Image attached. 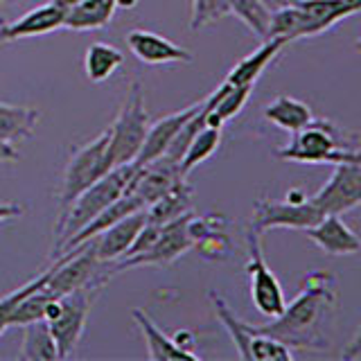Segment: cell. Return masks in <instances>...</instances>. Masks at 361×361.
Instances as JSON below:
<instances>
[{"instance_id":"836d02e7","label":"cell","mask_w":361,"mask_h":361,"mask_svg":"<svg viewBox=\"0 0 361 361\" xmlns=\"http://www.w3.org/2000/svg\"><path fill=\"white\" fill-rule=\"evenodd\" d=\"M262 3H264L271 11H274V9H278V7H282V5H287L289 0H262Z\"/></svg>"},{"instance_id":"cb8c5ba5","label":"cell","mask_w":361,"mask_h":361,"mask_svg":"<svg viewBox=\"0 0 361 361\" xmlns=\"http://www.w3.org/2000/svg\"><path fill=\"white\" fill-rule=\"evenodd\" d=\"M122 63H124V54L116 45L93 43V45H88V50H86L84 71H86L88 82L102 84V82H106L109 77L116 75V71Z\"/></svg>"},{"instance_id":"5bb4252c","label":"cell","mask_w":361,"mask_h":361,"mask_svg":"<svg viewBox=\"0 0 361 361\" xmlns=\"http://www.w3.org/2000/svg\"><path fill=\"white\" fill-rule=\"evenodd\" d=\"M305 233L327 255H355L361 248L359 237L353 228H348L338 214H323Z\"/></svg>"},{"instance_id":"9a60e30c","label":"cell","mask_w":361,"mask_h":361,"mask_svg":"<svg viewBox=\"0 0 361 361\" xmlns=\"http://www.w3.org/2000/svg\"><path fill=\"white\" fill-rule=\"evenodd\" d=\"M63 18L66 11L61 7H56L54 3L41 5L27 11V14H23L18 20L0 25V41L9 43L18 39H32V37H41V34H50L63 27Z\"/></svg>"},{"instance_id":"4fadbf2b","label":"cell","mask_w":361,"mask_h":361,"mask_svg":"<svg viewBox=\"0 0 361 361\" xmlns=\"http://www.w3.org/2000/svg\"><path fill=\"white\" fill-rule=\"evenodd\" d=\"M127 45L131 54L142 63L149 66H163V63H190L195 56L190 50L180 48L169 39L161 37L156 32L147 30H131L127 34Z\"/></svg>"},{"instance_id":"44dd1931","label":"cell","mask_w":361,"mask_h":361,"mask_svg":"<svg viewBox=\"0 0 361 361\" xmlns=\"http://www.w3.org/2000/svg\"><path fill=\"white\" fill-rule=\"evenodd\" d=\"M18 359L23 361H54L59 359L54 336L48 321H32L23 325V348Z\"/></svg>"},{"instance_id":"d6986e66","label":"cell","mask_w":361,"mask_h":361,"mask_svg":"<svg viewBox=\"0 0 361 361\" xmlns=\"http://www.w3.org/2000/svg\"><path fill=\"white\" fill-rule=\"evenodd\" d=\"M133 321L140 327V332L145 336L147 350H149V359L154 361H169V359H190L197 361L199 355L183 350L174 343V338H169L156 327V323L149 319V314H145L142 310H133Z\"/></svg>"},{"instance_id":"277c9868","label":"cell","mask_w":361,"mask_h":361,"mask_svg":"<svg viewBox=\"0 0 361 361\" xmlns=\"http://www.w3.org/2000/svg\"><path fill=\"white\" fill-rule=\"evenodd\" d=\"M149 129V113L145 109V88L131 82L129 95L122 102L118 118L109 127V156L113 167L133 163Z\"/></svg>"},{"instance_id":"4316f807","label":"cell","mask_w":361,"mask_h":361,"mask_svg":"<svg viewBox=\"0 0 361 361\" xmlns=\"http://www.w3.org/2000/svg\"><path fill=\"white\" fill-rule=\"evenodd\" d=\"M228 7H231V14L240 18L259 41L267 39L271 9L262 3V0H228Z\"/></svg>"},{"instance_id":"ac0fdd59","label":"cell","mask_w":361,"mask_h":361,"mask_svg":"<svg viewBox=\"0 0 361 361\" xmlns=\"http://www.w3.org/2000/svg\"><path fill=\"white\" fill-rule=\"evenodd\" d=\"M285 45H287L285 39H267L262 43V48L244 56V59L233 68L228 77H226V82L231 86H253L259 79V75L267 71V66L282 52Z\"/></svg>"},{"instance_id":"d6a6232c","label":"cell","mask_w":361,"mask_h":361,"mask_svg":"<svg viewBox=\"0 0 361 361\" xmlns=\"http://www.w3.org/2000/svg\"><path fill=\"white\" fill-rule=\"evenodd\" d=\"M50 3H54L56 7H61L63 11H68L71 7H75L77 3H82V0H50Z\"/></svg>"},{"instance_id":"6da1fadb","label":"cell","mask_w":361,"mask_h":361,"mask_svg":"<svg viewBox=\"0 0 361 361\" xmlns=\"http://www.w3.org/2000/svg\"><path fill=\"white\" fill-rule=\"evenodd\" d=\"M336 305V282L327 271H312L302 280L298 296L285 305L271 323L255 327L287 348L323 353L330 348V327Z\"/></svg>"},{"instance_id":"2e32d148","label":"cell","mask_w":361,"mask_h":361,"mask_svg":"<svg viewBox=\"0 0 361 361\" xmlns=\"http://www.w3.org/2000/svg\"><path fill=\"white\" fill-rule=\"evenodd\" d=\"M192 197H195V190H192L190 183H185V178H180L174 188H169L163 197H158L154 203L145 208L147 224L165 226L192 212Z\"/></svg>"},{"instance_id":"4dcf8cb0","label":"cell","mask_w":361,"mask_h":361,"mask_svg":"<svg viewBox=\"0 0 361 361\" xmlns=\"http://www.w3.org/2000/svg\"><path fill=\"white\" fill-rule=\"evenodd\" d=\"M20 214H23V208L16 206V203H0V221L20 217Z\"/></svg>"},{"instance_id":"52a82bcc","label":"cell","mask_w":361,"mask_h":361,"mask_svg":"<svg viewBox=\"0 0 361 361\" xmlns=\"http://www.w3.org/2000/svg\"><path fill=\"white\" fill-rule=\"evenodd\" d=\"M323 217V212L314 203L302 197L298 190H291L287 201H271L259 199L253 208L251 228L259 235L271 228H293V231H307Z\"/></svg>"},{"instance_id":"83f0119b","label":"cell","mask_w":361,"mask_h":361,"mask_svg":"<svg viewBox=\"0 0 361 361\" xmlns=\"http://www.w3.org/2000/svg\"><path fill=\"white\" fill-rule=\"evenodd\" d=\"M251 361H291V348H287L278 338L269 336L253 327L251 336Z\"/></svg>"},{"instance_id":"8992f818","label":"cell","mask_w":361,"mask_h":361,"mask_svg":"<svg viewBox=\"0 0 361 361\" xmlns=\"http://www.w3.org/2000/svg\"><path fill=\"white\" fill-rule=\"evenodd\" d=\"M99 293V287H82L75 291H68L59 296V314L48 323L50 332L54 336L56 353L59 359H68L82 338L86 330V319L88 312L93 307V302Z\"/></svg>"},{"instance_id":"3957f363","label":"cell","mask_w":361,"mask_h":361,"mask_svg":"<svg viewBox=\"0 0 361 361\" xmlns=\"http://www.w3.org/2000/svg\"><path fill=\"white\" fill-rule=\"evenodd\" d=\"M135 169H138L135 163L113 167L111 172H106L99 180H95L90 188H86L66 210L59 212V217H56V224H54L52 257L59 255L63 244L82 231L90 219H95L102 210H104L106 206H111L113 201L127 192Z\"/></svg>"},{"instance_id":"5b68a950","label":"cell","mask_w":361,"mask_h":361,"mask_svg":"<svg viewBox=\"0 0 361 361\" xmlns=\"http://www.w3.org/2000/svg\"><path fill=\"white\" fill-rule=\"evenodd\" d=\"M111 169L113 163L109 156V129H106L95 140L79 147L71 156V161H68V167L63 172L61 195H59V212L66 210L86 188H90L95 180L111 172Z\"/></svg>"},{"instance_id":"f546056e","label":"cell","mask_w":361,"mask_h":361,"mask_svg":"<svg viewBox=\"0 0 361 361\" xmlns=\"http://www.w3.org/2000/svg\"><path fill=\"white\" fill-rule=\"evenodd\" d=\"M50 274H52V267H50V269H45L43 274H39L37 278H32V280L27 282V285H23V287H18L16 291H11V293H7V296L0 298V334H3V332L7 330V327H9V325H7L9 314L14 312V307L18 305V300H20V298H25L30 291L43 287L45 282H48Z\"/></svg>"},{"instance_id":"e0dca14e","label":"cell","mask_w":361,"mask_h":361,"mask_svg":"<svg viewBox=\"0 0 361 361\" xmlns=\"http://www.w3.org/2000/svg\"><path fill=\"white\" fill-rule=\"evenodd\" d=\"M118 11L116 0H82L75 7L66 11L63 27L75 32H90L111 25L113 16Z\"/></svg>"},{"instance_id":"ffe728a7","label":"cell","mask_w":361,"mask_h":361,"mask_svg":"<svg viewBox=\"0 0 361 361\" xmlns=\"http://www.w3.org/2000/svg\"><path fill=\"white\" fill-rule=\"evenodd\" d=\"M41 111L34 106H16L0 102V140L18 145L34 133Z\"/></svg>"},{"instance_id":"f1b7e54d","label":"cell","mask_w":361,"mask_h":361,"mask_svg":"<svg viewBox=\"0 0 361 361\" xmlns=\"http://www.w3.org/2000/svg\"><path fill=\"white\" fill-rule=\"evenodd\" d=\"M231 14L228 0H192V30H201L210 23Z\"/></svg>"},{"instance_id":"d4e9b609","label":"cell","mask_w":361,"mask_h":361,"mask_svg":"<svg viewBox=\"0 0 361 361\" xmlns=\"http://www.w3.org/2000/svg\"><path fill=\"white\" fill-rule=\"evenodd\" d=\"M210 302L214 307V314H217V319L221 321V325L226 327V332L231 334L233 343L237 348V355H240L242 359L251 361V336H253V325H248L246 321L237 319V316L233 314V310L228 307V302H226L221 296H217L214 291H210Z\"/></svg>"},{"instance_id":"7a4b0ae2","label":"cell","mask_w":361,"mask_h":361,"mask_svg":"<svg viewBox=\"0 0 361 361\" xmlns=\"http://www.w3.org/2000/svg\"><path fill=\"white\" fill-rule=\"evenodd\" d=\"M291 135V142L276 154L282 161L305 165H338L361 161L357 135L345 133L330 120L312 118L302 129Z\"/></svg>"},{"instance_id":"7c38bea8","label":"cell","mask_w":361,"mask_h":361,"mask_svg":"<svg viewBox=\"0 0 361 361\" xmlns=\"http://www.w3.org/2000/svg\"><path fill=\"white\" fill-rule=\"evenodd\" d=\"M203 99H206V97H203ZM203 99H199V102H195V104H190L185 109L172 113V116H165V118L156 120V122H149V129H147L145 142H142L140 152H138V156H135L133 163L138 165V167H142L147 163L156 161L158 156H163L165 149L169 147V142L174 140V135L180 131V127H183V124L192 116H197V113L201 111Z\"/></svg>"},{"instance_id":"7402d4cb","label":"cell","mask_w":361,"mask_h":361,"mask_svg":"<svg viewBox=\"0 0 361 361\" xmlns=\"http://www.w3.org/2000/svg\"><path fill=\"white\" fill-rule=\"evenodd\" d=\"M264 118L282 131L296 133L312 120V109L296 97L280 95L271 102V104H267Z\"/></svg>"},{"instance_id":"1f68e13d","label":"cell","mask_w":361,"mask_h":361,"mask_svg":"<svg viewBox=\"0 0 361 361\" xmlns=\"http://www.w3.org/2000/svg\"><path fill=\"white\" fill-rule=\"evenodd\" d=\"M18 158V149L16 145H9V142H3L0 140V163H11Z\"/></svg>"},{"instance_id":"484cf974","label":"cell","mask_w":361,"mask_h":361,"mask_svg":"<svg viewBox=\"0 0 361 361\" xmlns=\"http://www.w3.org/2000/svg\"><path fill=\"white\" fill-rule=\"evenodd\" d=\"M219 145H221V127H208V124H203L195 133V138L190 140L183 158H180V174L188 176L197 165L206 163L219 149Z\"/></svg>"},{"instance_id":"9c48e42d","label":"cell","mask_w":361,"mask_h":361,"mask_svg":"<svg viewBox=\"0 0 361 361\" xmlns=\"http://www.w3.org/2000/svg\"><path fill=\"white\" fill-rule=\"evenodd\" d=\"M190 217H192V212L161 226L158 237L147 251L133 255V257H124V259H118V262H113V271L120 274V271L133 269V267H167V264H172L174 259H178L180 255L188 253L190 248L195 246V240H192L190 228H188Z\"/></svg>"},{"instance_id":"e575fe53","label":"cell","mask_w":361,"mask_h":361,"mask_svg":"<svg viewBox=\"0 0 361 361\" xmlns=\"http://www.w3.org/2000/svg\"><path fill=\"white\" fill-rule=\"evenodd\" d=\"M116 3H118V9H120V7H124V9H131V7L138 5V0H116Z\"/></svg>"},{"instance_id":"603a6c76","label":"cell","mask_w":361,"mask_h":361,"mask_svg":"<svg viewBox=\"0 0 361 361\" xmlns=\"http://www.w3.org/2000/svg\"><path fill=\"white\" fill-rule=\"evenodd\" d=\"M314 18L319 34L327 32L338 20L348 18L359 9V0H291Z\"/></svg>"},{"instance_id":"ba28073f","label":"cell","mask_w":361,"mask_h":361,"mask_svg":"<svg viewBox=\"0 0 361 361\" xmlns=\"http://www.w3.org/2000/svg\"><path fill=\"white\" fill-rule=\"evenodd\" d=\"M246 246H248V262H246V274H248V287H251V300L255 310L267 316V319H276V316L285 310V293L276 278L274 271L269 269L264 253H262V242H259L257 231H248L246 235Z\"/></svg>"},{"instance_id":"8fae6325","label":"cell","mask_w":361,"mask_h":361,"mask_svg":"<svg viewBox=\"0 0 361 361\" xmlns=\"http://www.w3.org/2000/svg\"><path fill=\"white\" fill-rule=\"evenodd\" d=\"M145 224H147V214L142 208L118 219L116 224H111L109 228L97 233L95 237H90L88 242L95 257L99 262H118V259L124 257V253L129 251V246L133 244L135 237H138Z\"/></svg>"},{"instance_id":"d590c367","label":"cell","mask_w":361,"mask_h":361,"mask_svg":"<svg viewBox=\"0 0 361 361\" xmlns=\"http://www.w3.org/2000/svg\"><path fill=\"white\" fill-rule=\"evenodd\" d=\"M3 3H5V0H0V5H3Z\"/></svg>"},{"instance_id":"30bf717a","label":"cell","mask_w":361,"mask_h":361,"mask_svg":"<svg viewBox=\"0 0 361 361\" xmlns=\"http://www.w3.org/2000/svg\"><path fill=\"white\" fill-rule=\"evenodd\" d=\"M310 201L323 214H343L361 203V161L338 163L330 180Z\"/></svg>"}]
</instances>
